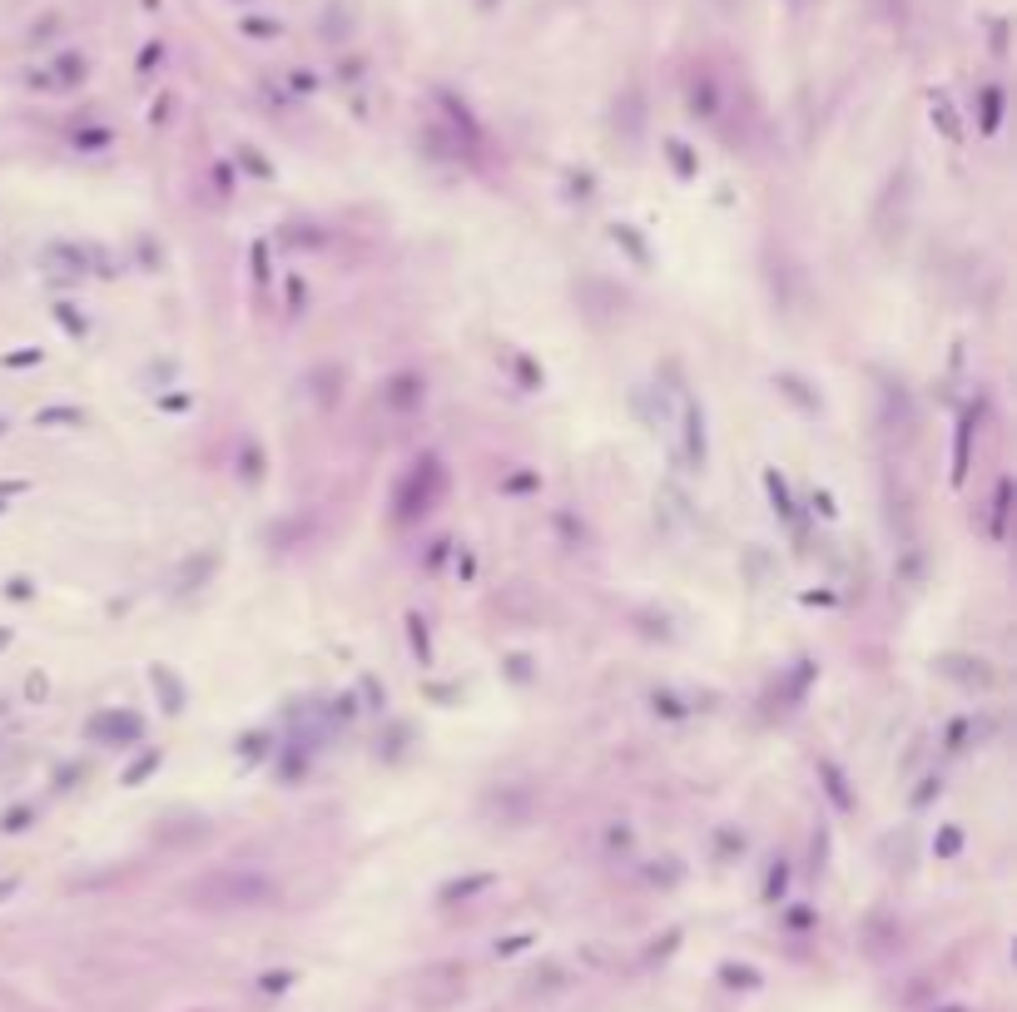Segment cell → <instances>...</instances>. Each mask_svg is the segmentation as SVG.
Returning a JSON list of instances; mask_svg holds the SVG:
<instances>
[{"instance_id": "obj_1", "label": "cell", "mask_w": 1017, "mask_h": 1012, "mask_svg": "<svg viewBox=\"0 0 1017 1012\" xmlns=\"http://www.w3.org/2000/svg\"><path fill=\"white\" fill-rule=\"evenodd\" d=\"M273 893L269 879L259 873H209L189 889V899L204 903V909H243V903H263Z\"/></svg>"}]
</instances>
